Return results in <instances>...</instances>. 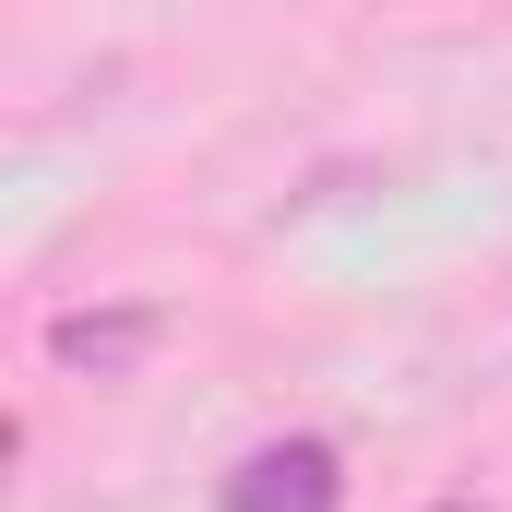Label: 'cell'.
<instances>
[{"mask_svg": "<svg viewBox=\"0 0 512 512\" xmlns=\"http://www.w3.org/2000/svg\"><path fill=\"white\" fill-rule=\"evenodd\" d=\"M215 512H346V453H334L322 429L251 441V453L215 477Z\"/></svg>", "mask_w": 512, "mask_h": 512, "instance_id": "obj_1", "label": "cell"}, {"mask_svg": "<svg viewBox=\"0 0 512 512\" xmlns=\"http://www.w3.org/2000/svg\"><path fill=\"white\" fill-rule=\"evenodd\" d=\"M155 346H167V310H155V298H120V310H60V322H48V358H60V370H84V382H131Z\"/></svg>", "mask_w": 512, "mask_h": 512, "instance_id": "obj_2", "label": "cell"}]
</instances>
